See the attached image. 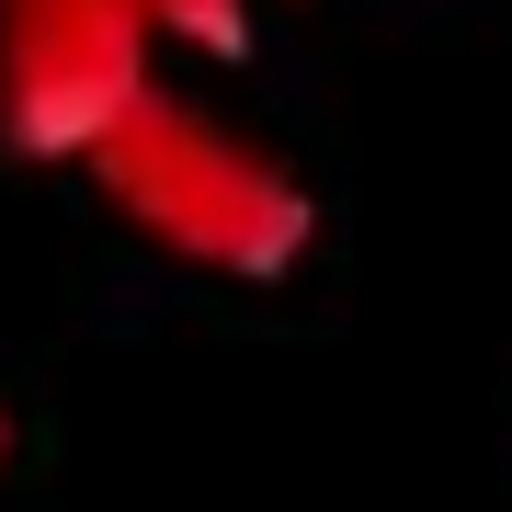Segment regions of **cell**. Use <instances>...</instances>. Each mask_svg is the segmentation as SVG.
<instances>
[{"label": "cell", "mask_w": 512, "mask_h": 512, "mask_svg": "<svg viewBox=\"0 0 512 512\" xmlns=\"http://www.w3.org/2000/svg\"><path fill=\"white\" fill-rule=\"evenodd\" d=\"M171 46H205V57H239L251 46V0H137Z\"/></svg>", "instance_id": "cell-3"}, {"label": "cell", "mask_w": 512, "mask_h": 512, "mask_svg": "<svg viewBox=\"0 0 512 512\" xmlns=\"http://www.w3.org/2000/svg\"><path fill=\"white\" fill-rule=\"evenodd\" d=\"M80 171L103 183V205H114L137 239H160L171 262H194V274L285 285L296 262L319 251V194L296 183L262 137L217 126L205 103L160 92V80H148V92L80 148Z\"/></svg>", "instance_id": "cell-1"}, {"label": "cell", "mask_w": 512, "mask_h": 512, "mask_svg": "<svg viewBox=\"0 0 512 512\" xmlns=\"http://www.w3.org/2000/svg\"><path fill=\"white\" fill-rule=\"evenodd\" d=\"M160 23L137 0H0V137L23 160H80L148 92Z\"/></svg>", "instance_id": "cell-2"}, {"label": "cell", "mask_w": 512, "mask_h": 512, "mask_svg": "<svg viewBox=\"0 0 512 512\" xmlns=\"http://www.w3.org/2000/svg\"><path fill=\"white\" fill-rule=\"evenodd\" d=\"M0 467H12V410H0Z\"/></svg>", "instance_id": "cell-4"}]
</instances>
